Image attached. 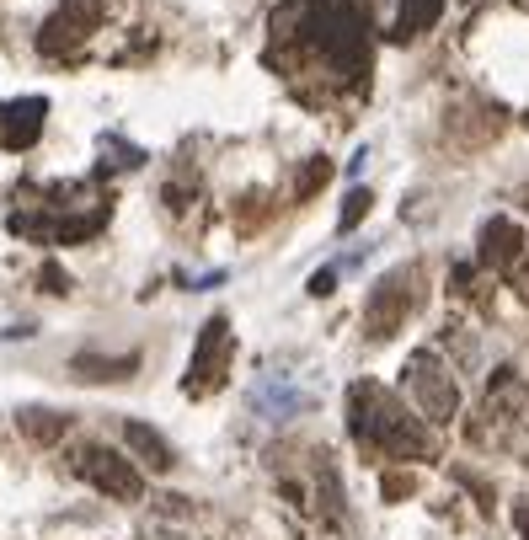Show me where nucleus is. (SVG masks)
<instances>
[{
	"mask_svg": "<svg viewBox=\"0 0 529 540\" xmlns=\"http://www.w3.org/2000/svg\"><path fill=\"white\" fill-rule=\"evenodd\" d=\"M348 428H353V439L380 450V455H396V460H428L433 455L428 428L375 380H359L348 391Z\"/></svg>",
	"mask_w": 529,
	"mask_h": 540,
	"instance_id": "nucleus-1",
	"label": "nucleus"
},
{
	"mask_svg": "<svg viewBox=\"0 0 529 540\" xmlns=\"http://www.w3.org/2000/svg\"><path fill=\"white\" fill-rule=\"evenodd\" d=\"M289 11H300L305 43L321 49L332 70H342V75L369 70V38H364V17L353 0H294Z\"/></svg>",
	"mask_w": 529,
	"mask_h": 540,
	"instance_id": "nucleus-2",
	"label": "nucleus"
},
{
	"mask_svg": "<svg viewBox=\"0 0 529 540\" xmlns=\"http://www.w3.org/2000/svg\"><path fill=\"white\" fill-rule=\"evenodd\" d=\"M407 391L428 423H449L460 412V385L449 380V369L433 353H412L407 359Z\"/></svg>",
	"mask_w": 529,
	"mask_h": 540,
	"instance_id": "nucleus-3",
	"label": "nucleus"
},
{
	"mask_svg": "<svg viewBox=\"0 0 529 540\" xmlns=\"http://www.w3.org/2000/svg\"><path fill=\"white\" fill-rule=\"evenodd\" d=\"M75 471H81L97 492L118 498V503H139V498H145V476L129 466V455L107 450V444H86V450L75 455Z\"/></svg>",
	"mask_w": 529,
	"mask_h": 540,
	"instance_id": "nucleus-4",
	"label": "nucleus"
},
{
	"mask_svg": "<svg viewBox=\"0 0 529 540\" xmlns=\"http://www.w3.org/2000/svg\"><path fill=\"white\" fill-rule=\"evenodd\" d=\"M230 321L225 316H209L204 332H198V348H193V364H188V396H204V391H220L225 385V369H230Z\"/></svg>",
	"mask_w": 529,
	"mask_h": 540,
	"instance_id": "nucleus-5",
	"label": "nucleus"
},
{
	"mask_svg": "<svg viewBox=\"0 0 529 540\" xmlns=\"http://www.w3.org/2000/svg\"><path fill=\"white\" fill-rule=\"evenodd\" d=\"M412 284H417V268H396V273H385V279L375 284V295H369V305H364V327H369L375 343L391 337L401 321L412 316V305H417Z\"/></svg>",
	"mask_w": 529,
	"mask_h": 540,
	"instance_id": "nucleus-6",
	"label": "nucleus"
},
{
	"mask_svg": "<svg viewBox=\"0 0 529 540\" xmlns=\"http://www.w3.org/2000/svg\"><path fill=\"white\" fill-rule=\"evenodd\" d=\"M97 17H102L97 0H65V6H59L54 17L43 22L38 49H43V54H70L75 43H86V33L97 27Z\"/></svg>",
	"mask_w": 529,
	"mask_h": 540,
	"instance_id": "nucleus-7",
	"label": "nucleus"
},
{
	"mask_svg": "<svg viewBox=\"0 0 529 540\" xmlns=\"http://www.w3.org/2000/svg\"><path fill=\"white\" fill-rule=\"evenodd\" d=\"M43 118H49V102L43 97L0 102V150H27L43 134Z\"/></svg>",
	"mask_w": 529,
	"mask_h": 540,
	"instance_id": "nucleus-8",
	"label": "nucleus"
},
{
	"mask_svg": "<svg viewBox=\"0 0 529 540\" xmlns=\"http://www.w3.org/2000/svg\"><path fill=\"white\" fill-rule=\"evenodd\" d=\"M476 246H481V262H487V268H519V257H524V230L497 214V220L481 225V241H476Z\"/></svg>",
	"mask_w": 529,
	"mask_h": 540,
	"instance_id": "nucleus-9",
	"label": "nucleus"
},
{
	"mask_svg": "<svg viewBox=\"0 0 529 540\" xmlns=\"http://www.w3.org/2000/svg\"><path fill=\"white\" fill-rule=\"evenodd\" d=\"M123 444L134 450V460H139L145 471H171V460H177V455H171V444L155 434L150 423H139V418L123 423Z\"/></svg>",
	"mask_w": 529,
	"mask_h": 540,
	"instance_id": "nucleus-10",
	"label": "nucleus"
},
{
	"mask_svg": "<svg viewBox=\"0 0 529 540\" xmlns=\"http://www.w3.org/2000/svg\"><path fill=\"white\" fill-rule=\"evenodd\" d=\"M75 375L81 380H129L139 369V353H118V359H102V353H75Z\"/></svg>",
	"mask_w": 529,
	"mask_h": 540,
	"instance_id": "nucleus-11",
	"label": "nucleus"
},
{
	"mask_svg": "<svg viewBox=\"0 0 529 540\" xmlns=\"http://www.w3.org/2000/svg\"><path fill=\"white\" fill-rule=\"evenodd\" d=\"M439 11H444V0H407V6H401V17H396V27H391V38L407 43L417 33H428V27L439 22Z\"/></svg>",
	"mask_w": 529,
	"mask_h": 540,
	"instance_id": "nucleus-12",
	"label": "nucleus"
},
{
	"mask_svg": "<svg viewBox=\"0 0 529 540\" xmlns=\"http://www.w3.org/2000/svg\"><path fill=\"white\" fill-rule=\"evenodd\" d=\"M17 423H22V434L33 439V444H54L59 434H65V412H43V407H22V412H17Z\"/></svg>",
	"mask_w": 529,
	"mask_h": 540,
	"instance_id": "nucleus-13",
	"label": "nucleus"
},
{
	"mask_svg": "<svg viewBox=\"0 0 529 540\" xmlns=\"http://www.w3.org/2000/svg\"><path fill=\"white\" fill-rule=\"evenodd\" d=\"M369 204H375V198H369V188H353L348 198H342V214H337V230H353L369 214Z\"/></svg>",
	"mask_w": 529,
	"mask_h": 540,
	"instance_id": "nucleus-14",
	"label": "nucleus"
},
{
	"mask_svg": "<svg viewBox=\"0 0 529 540\" xmlns=\"http://www.w3.org/2000/svg\"><path fill=\"white\" fill-rule=\"evenodd\" d=\"M326 177H332V166H326V161H310V166H305V177H300V188H294V193H300V198H310V193H316Z\"/></svg>",
	"mask_w": 529,
	"mask_h": 540,
	"instance_id": "nucleus-15",
	"label": "nucleus"
},
{
	"mask_svg": "<svg viewBox=\"0 0 529 540\" xmlns=\"http://www.w3.org/2000/svg\"><path fill=\"white\" fill-rule=\"evenodd\" d=\"M337 289V268H321V273H310V295L316 300H326Z\"/></svg>",
	"mask_w": 529,
	"mask_h": 540,
	"instance_id": "nucleus-16",
	"label": "nucleus"
},
{
	"mask_svg": "<svg viewBox=\"0 0 529 540\" xmlns=\"http://www.w3.org/2000/svg\"><path fill=\"white\" fill-rule=\"evenodd\" d=\"M412 487H417V482H412V476H401V471H391V476H385V498H391V503H396V498H407Z\"/></svg>",
	"mask_w": 529,
	"mask_h": 540,
	"instance_id": "nucleus-17",
	"label": "nucleus"
},
{
	"mask_svg": "<svg viewBox=\"0 0 529 540\" xmlns=\"http://www.w3.org/2000/svg\"><path fill=\"white\" fill-rule=\"evenodd\" d=\"M43 284H49V295H70V289H65L70 279H65V273H59V268H54V262H49V268H43Z\"/></svg>",
	"mask_w": 529,
	"mask_h": 540,
	"instance_id": "nucleus-18",
	"label": "nucleus"
},
{
	"mask_svg": "<svg viewBox=\"0 0 529 540\" xmlns=\"http://www.w3.org/2000/svg\"><path fill=\"white\" fill-rule=\"evenodd\" d=\"M519 284H524V300H529V268H519Z\"/></svg>",
	"mask_w": 529,
	"mask_h": 540,
	"instance_id": "nucleus-19",
	"label": "nucleus"
},
{
	"mask_svg": "<svg viewBox=\"0 0 529 540\" xmlns=\"http://www.w3.org/2000/svg\"><path fill=\"white\" fill-rule=\"evenodd\" d=\"M519 524H524V535H529V514H519Z\"/></svg>",
	"mask_w": 529,
	"mask_h": 540,
	"instance_id": "nucleus-20",
	"label": "nucleus"
}]
</instances>
